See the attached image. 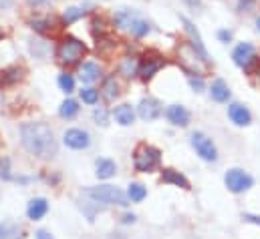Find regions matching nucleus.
Masks as SVG:
<instances>
[{
  "label": "nucleus",
  "mask_w": 260,
  "mask_h": 239,
  "mask_svg": "<svg viewBox=\"0 0 260 239\" xmlns=\"http://www.w3.org/2000/svg\"><path fill=\"white\" fill-rule=\"evenodd\" d=\"M20 141L22 147L35 157L49 159L57 155V141L47 123H24L20 127Z\"/></svg>",
  "instance_id": "obj_1"
},
{
  "label": "nucleus",
  "mask_w": 260,
  "mask_h": 239,
  "mask_svg": "<svg viewBox=\"0 0 260 239\" xmlns=\"http://www.w3.org/2000/svg\"><path fill=\"white\" fill-rule=\"evenodd\" d=\"M161 163V151L153 145H137L133 151V167L139 173H151Z\"/></svg>",
  "instance_id": "obj_2"
},
{
  "label": "nucleus",
  "mask_w": 260,
  "mask_h": 239,
  "mask_svg": "<svg viewBox=\"0 0 260 239\" xmlns=\"http://www.w3.org/2000/svg\"><path fill=\"white\" fill-rule=\"evenodd\" d=\"M93 201L97 203H105V205H119V207H127L129 205V197L113 185H97V187H89L85 191Z\"/></svg>",
  "instance_id": "obj_3"
},
{
  "label": "nucleus",
  "mask_w": 260,
  "mask_h": 239,
  "mask_svg": "<svg viewBox=\"0 0 260 239\" xmlns=\"http://www.w3.org/2000/svg\"><path fill=\"white\" fill-rule=\"evenodd\" d=\"M85 55H87L85 43L75 36H65L57 47V59L63 64H77Z\"/></svg>",
  "instance_id": "obj_4"
},
{
  "label": "nucleus",
  "mask_w": 260,
  "mask_h": 239,
  "mask_svg": "<svg viewBox=\"0 0 260 239\" xmlns=\"http://www.w3.org/2000/svg\"><path fill=\"white\" fill-rule=\"evenodd\" d=\"M190 143H192V147L196 149V153H198L204 161L214 163V161L218 159V149H216L214 141H212L208 135L196 131V133H192V137H190Z\"/></svg>",
  "instance_id": "obj_5"
},
{
  "label": "nucleus",
  "mask_w": 260,
  "mask_h": 239,
  "mask_svg": "<svg viewBox=\"0 0 260 239\" xmlns=\"http://www.w3.org/2000/svg\"><path fill=\"white\" fill-rule=\"evenodd\" d=\"M168 64V60L164 59L159 53H155V51H149L143 59L139 60V76L143 78V81H151L164 66Z\"/></svg>",
  "instance_id": "obj_6"
},
{
  "label": "nucleus",
  "mask_w": 260,
  "mask_h": 239,
  "mask_svg": "<svg viewBox=\"0 0 260 239\" xmlns=\"http://www.w3.org/2000/svg\"><path fill=\"white\" fill-rule=\"evenodd\" d=\"M224 183H226V187H228L232 193H244V191H248V189L254 185V179H252L246 171L234 167V169H230V171L226 173Z\"/></svg>",
  "instance_id": "obj_7"
},
{
  "label": "nucleus",
  "mask_w": 260,
  "mask_h": 239,
  "mask_svg": "<svg viewBox=\"0 0 260 239\" xmlns=\"http://www.w3.org/2000/svg\"><path fill=\"white\" fill-rule=\"evenodd\" d=\"M180 20H182V24H184V28H186V32H188V36H190V45H192V51L196 53V57H200L202 60L208 62V60H210V55H208V51H206V45H204V41H202V34L198 32L194 22H192L190 18H186V16H182Z\"/></svg>",
  "instance_id": "obj_8"
},
{
  "label": "nucleus",
  "mask_w": 260,
  "mask_h": 239,
  "mask_svg": "<svg viewBox=\"0 0 260 239\" xmlns=\"http://www.w3.org/2000/svg\"><path fill=\"white\" fill-rule=\"evenodd\" d=\"M164 113V107L157 99L153 97H147V99H141V103L137 105V115L143 121L151 123V121H157Z\"/></svg>",
  "instance_id": "obj_9"
},
{
  "label": "nucleus",
  "mask_w": 260,
  "mask_h": 239,
  "mask_svg": "<svg viewBox=\"0 0 260 239\" xmlns=\"http://www.w3.org/2000/svg\"><path fill=\"white\" fill-rule=\"evenodd\" d=\"M63 141H65V145L69 149H77V151L87 149L91 145V137L83 129H69V131H65Z\"/></svg>",
  "instance_id": "obj_10"
},
{
  "label": "nucleus",
  "mask_w": 260,
  "mask_h": 239,
  "mask_svg": "<svg viewBox=\"0 0 260 239\" xmlns=\"http://www.w3.org/2000/svg\"><path fill=\"white\" fill-rule=\"evenodd\" d=\"M228 117L232 119L234 125H238V127H246V125L252 123L250 111H248L244 105H240V103H234V105L228 107Z\"/></svg>",
  "instance_id": "obj_11"
},
{
  "label": "nucleus",
  "mask_w": 260,
  "mask_h": 239,
  "mask_svg": "<svg viewBox=\"0 0 260 239\" xmlns=\"http://www.w3.org/2000/svg\"><path fill=\"white\" fill-rule=\"evenodd\" d=\"M166 117H168V121H170L172 125H176V127H186V125L190 123V113H188V109L182 107V105H172V107H168Z\"/></svg>",
  "instance_id": "obj_12"
},
{
  "label": "nucleus",
  "mask_w": 260,
  "mask_h": 239,
  "mask_svg": "<svg viewBox=\"0 0 260 239\" xmlns=\"http://www.w3.org/2000/svg\"><path fill=\"white\" fill-rule=\"evenodd\" d=\"M254 47L250 45V43H240L236 49H234V53H232V59H234V62L238 64V66H246L250 60L254 59Z\"/></svg>",
  "instance_id": "obj_13"
},
{
  "label": "nucleus",
  "mask_w": 260,
  "mask_h": 239,
  "mask_svg": "<svg viewBox=\"0 0 260 239\" xmlns=\"http://www.w3.org/2000/svg\"><path fill=\"white\" fill-rule=\"evenodd\" d=\"M99 76H101V66H99L97 62H83V64H81V68H79V78H81L83 83L91 85V83L99 81Z\"/></svg>",
  "instance_id": "obj_14"
},
{
  "label": "nucleus",
  "mask_w": 260,
  "mask_h": 239,
  "mask_svg": "<svg viewBox=\"0 0 260 239\" xmlns=\"http://www.w3.org/2000/svg\"><path fill=\"white\" fill-rule=\"evenodd\" d=\"M47 211H49V203H47V199H43V197L32 199V201L28 203V207H26V215H28V219H32V221L43 219V217L47 215Z\"/></svg>",
  "instance_id": "obj_15"
},
{
  "label": "nucleus",
  "mask_w": 260,
  "mask_h": 239,
  "mask_svg": "<svg viewBox=\"0 0 260 239\" xmlns=\"http://www.w3.org/2000/svg\"><path fill=\"white\" fill-rule=\"evenodd\" d=\"M161 181L168 183V185H174V187H182V189H190V181L186 179L180 171L172 169V167H166L161 171Z\"/></svg>",
  "instance_id": "obj_16"
},
{
  "label": "nucleus",
  "mask_w": 260,
  "mask_h": 239,
  "mask_svg": "<svg viewBox=\"0 0 260 239\" xmlns=\"http://www.w3.org/2000/svg\"><path fill=\"white\" fill-rule=\"evenodd\" d=\"M24 78V70L18 66H10L0 72V87H12Z\"/></svg>",
  "instance_id": "obj_17"
},
{
  "label": "nucleus",
  "mask_w": 260,
  "mask_h": 239,
  "mask_svg": "<svg viewBox=\"0 0 260 239\" xmlns=\"http://www.w3.org/2000/svg\"><path fill=\"white\" fill-rule=\"evenodd\" d=\"M113 117H115V121H117L119 125L129 127L131 123L135 121V111H133L131 105H119V107L113 109Z\"/></svg>",
  "instance_id": "obj_18"
},
{
  "label": "nucleus",
  "mask_w": 260,
  "mask_h": 239,
  "mask_svg": "<svg viewBox=\"0 0 260 239\" xmlns=\"http://www.w3.org/2000/svg\"><path fill=\"white\" fill-rule=\"evenodd\" d=\"M210 95H212L214 101H218V103H226V101L230 99V89H228V85H226L222 78H218V81L212 83Z\"/></svg>",
  "instance_id": "obj_19"
},
{
  "label": "nucleus",
  "mask_w": 260,
  "mask_h": 239,
  "mask_svg": "<svg viewBox=\"0 0 260 239\" xmlns=\"http://www.w3.org/2000/svg\"><path fill=\"white\" fill-rule=\"evenodd\" d=\"M97 177L99 179H111L117 173V165L111 159H99L97 161Z\"/></svg>",
  "instance_id": "obj_20"
},
{
  "label": "nucleus",
  "mask_w": 260,
  "mask_h": 239,
  "mask_svg": "<svg viewBox=\"0 0 260 239\" xmlns=\"http://www.w3.org/2000/svg\"><path fill=\"white\" fill-rule=\"evenodd\" d=\"M149 30H151V26H149V22H145L139 14L133 18V22H131L129 26V32L131 34H135L137 38H141V36H145V34H149Z\"/></svg>",
  "instance_id": "obj_21"
},
{
  "label": "nucleus",
  "mask_w": 260,
  "mask_h": 239,
  "mask_svg": "<svg viewBox=\"0 0 260 239\" xmlns=\"http://www.w3.org/2000/svg\"><path fill=\"white\" fill-rule=\"evenodd\" d=\"M103 95H105L107 101H115V99L119 97V83H117L115 76H109V78L105 81V85H103Z\"/></svg>",
  "instance_id": "obj_22"
},
{
  "label": "nucleus",
  "mask_w": 260,
  "mask_h": 239,
  "mask_svg": "<svg viewBox=\"0 0 260 239\" xmlns=\"http://www.w3.org/2000/svg\"><path fill=\"white\" fill-rule=\"evenodd\" d=\"M127 197L133 203H139V201H143L147 197V189L143 185H139V183H131L129 189H127Z\"/></svg>",
  "instance_id": "obj_23"
},
{
  "label": "nucleus",
  "mask_w": 260,
  "mask_h": 239,
  "mask_svg": "<svg viewBox=\"0 0 260 239\" xmlns=\"http://www.w3.org/2000/svg\"><path fill=\"white\" fill-rule=\"evenodd\" d=\"M77 113H79V103L73 101V99H67L65 103L61 105V109H59V115L63 119H73Z\"/></svg>",
  "instance_id": "obj_24"
},
{
  "label": "nucleus",
  "mask_w": 260,
  "mask_h": 239,
  "mask_svg": "<svg viewBox=\"0 0 260 239\" xmlns=\"http://www.w3.org/2000/svg\"><path fill=\"white\" fill-rule=\"evenodd\" d=\"M244 70H246V74H248L256 85H260V57H254V59L244 66Z\"/></svg>",
  "instance_id": "obj_25"
},
{
  "label": "nucleus",
  "mask_w": 260,
  "mask_h": 239,
  "mask_svg": "<svg viewBox=\"0 0 260 239\" xmlns=\"http://www.w3.org/2000/svg\"><path fill=\"white\" fill-rule=\"evenodd\" d=\"M115 47H117V41H113V38H109V36H103V38L97 41V51H99L101 55H105V57H109Z\"/></svg>",
  "instance_id": "obj_26"
},
{
  "label": "nucleus",
  "mask_w": 260,
  "mask_h": 239,
  "mask_svg": "<svg viewBox=\"0 0 260 239\" xmlns=\"http://www.w3.org/2000/svg\"><path fill=\"white\" fill-rule=\"evenodd\" d=\"M121 72L125 76H135L139 72V62L133 59H123V62H121Z\"/></svg>",
  "instance_id": "obj_27"
},
{
  "label": "nucleus",
  "mask_w": 260,
  "mask_h": 239,
  "mask_svg": "<svg viewBox=\"0 0 260 239\" xmlns=\"http://www.w3.org/2000/svg\"><path fill=\"white\" fill-rule=\"evenodd\" d=\"M81 99H83V103H87V105H95V103L99 101V91L87 87V89L81 91Z\"/></svg>",
  "instance_id": "obj_28"
},
{
  "label": "nucleus",
  "mask_w": 260,
  "mask_h": 239,
  "mask_svg": "<svg viewBox=\"0 0 260 239\" xmlns=\"http://www.w3.org/2000/svg\"><path fill=\"white\" fill-rule=\"evenodd\" d=\"M83 16V10L81 8H77V6H71V8H67L65 14H63V20H65L67 24H71V22H75V20H79Z\"/></svg>",
  "instance_id": "obj_29"
},
{
  "label": "nucleus",
  "mask_w": 260,
  "mask_h": 239,
  "mask_svg": "<svg viewBox=\"0 0 260 239\" xmlns=\"http://www.w3.org/2000/svg\"><path fill=\"white\" fill-rule=\"evenodd\" d=\"M59 87H61V91H65L67 95L73 93V91H75V81H73V76H71V74H61V76H59Z\"/></svg>",
  "instance_id": "obj_30"
},
{
  "label": "nucleus",
  "mask_w": 260,
  "mask_h": 239,
  "mask_svg": "<svg viewBox=\"0 0 260 239\" xmlns=\"http://www.w3.org/2000/svg\"><path fill=\"white\" fill-rule=\"evenodd\" d=\"M32 28L35 30H39V32H55V28H53V24L49 22V20H35L32 22Z\"/></svg>",
  "instance_id": "obj_31"
},
{
  "label": "nucleus",
  "mask_w": 260,
  "mask_h": 239,
  "mask_svg": "<svg viewBox=\"0 0 260 239\" xmlns=\"http://www.w3.org/2000/svg\"><path fill=\"white\" fill-rule=\"evenodd\" d=\"M8 165H10V161H8V159H2V161H0V179H6V181L12 179Z\"/></svg>",
  "instance_id": "obj_32"
},
{
  "label": "nucleus",
  "mask_w": 260,
  "mask_h": 239,
  "mask_svg": "<svg viewBox=\"0 0 260 239\" xmlns=\"http://www.w3.org/2000/svg\"><path fill=\"white\" fill-rule=\"evenodd\" d=\"M93 117H95V121H97V123H101L103 127L107 125V111H105L103 107H99V109H95V113H93Z\"/></svg>",
  "instance_id": "obj_33"
},
{
  "label": "nucleus",
  "mask_w": 260,
  "mask_h": 239,
  "mask_svg": "<svg viewBox=\"0 0 260 239\" xmlns=\"http://www.w3.org/2000/svg\"><path fill=\"white\" fill-rule=\"evenodd\" d=\"M256 6V0H240L238 2V10L240 12H250Z\"/></svg>",
  "instance_id": "obj_34"
},
{
  "label": "nucleus",
  "mask_w": 260,
  "mask_h": 239,
  "mask_svg": "<svg viewBox=\"0 0 260 239\" xmlns=\"http://www.w3.org/2000/svg\"><path fill=\"white\" fill-rule=\"evenodd\" d=\"M242 219H244V221H248V223L260 225V215H254V213H244V215H242Z\"/></svg>",
  "instance_id": "obj_35"
},
{
  "label": "nucleus",
  "mask_w": 260,
  "mask_h": 239,
  "mask_svg": "<svg viewBox=\"0 0 260 239\" xmlns=\"http://www.w3.org/2000/svg\"><path fill=\"white\" fill-rule=\"evenodd\" d=\"M190 85H192V89H194L196 93H200V91L204 89V83H202V78H194V76H192V78H190Z\"/></svg>",
  "instance_id": "obj_36"
},
{
  "label": "nucleus",
  "mask_w": 260,
  "mask_h": 239,
  "mask_svg": "<svg viewBox=\"0 0 260 239\" xmlns=\"http://www.w3.org/2000/svg\"><path fill=\"white\" fill-rule=\"evenodd\" d=\"M218 38H220L222 43H230V41H232V32H230V30H220V32H218Z\"/></svg>",
  "instance_id": "obj_37"
},
{
  "label": "nucleus",
  "mask_w": 260,
  "mask_h": 239,
  "mask_svg": "<svg viewBox=\"0 0 260 239\" xmlns=\"http://www.w3.org/2000/svg\"><path fill=\"white\" fill-rule=\"evenodd\" d=\"M37 239H53V235H51L49 231H45V229H41V231H37Z\"/></svg>",
  "instance_id": "obj_38"
},
{
  "label": "nucleus",
  "mask_w": 260,
  "mask_h": 239,
  "mask_svg": "<svg viewBox=\"0 0 260 239\" xmlns=\"http://www.w3.org/2000/svg\"><path fill=\"white\" fill-rule=\"evenodd\" d=\"M133 221H135V215H133V213L123 215V223H133Z\"/></svg>",
  "instance_id": "obj_39"
},
{
  "label": "nucleus",
  "mask_w": 260,
  "mask_h": 239,
  "mask_svg": "<svg viewBox=\"0 0 260 239\" xmlns=\"http://www.w3.org/2000/svg\"><path fill=\"white\" fill-rule=\"evenodd\" d=\"M49 0H28V4H32V6H41V4H47Z\"/></svg>",
  "instance_id": "obj_40"
},
{
  "label": "nucleus",
  "mask_w": 260,
  "mask_h": 239,
  "mask_svg": "<svg viewBox=\"0 0 260 239\" xmlns=\"http://www.w3.org/2000/svg\"><path fill=\"white\" fill-rule=\"evenodd\" d=\"M12 4V0H0V10H4V8H8Z\"/></svg>",
  "instance_id": "obj_41"
},
{
  "label": "nucleus",
  "mask_w": 260,
  "mask_h": 239,
  "mask_svg": "<svg viewBox=\"0 0 260 239\" xmlns=\"http://www.w3.org/2000/svg\"><path fill=\"white\" fill-rule=\"evenodd\" d=\"M186 4H190V6H198L200 4V0H184Z\"/></svg>",
  "instance_id": "obj_42"
},
{
  "label": "nucleus",
  "mask_w": 260,
  "mask_h": 239,
  "mask_svg": "<svg viewBox=\"0 0 260 239\" xmlns=\"http://www.w3.org/2000/svg\"><path fill=\"white\" fill-rule=\"evenodd\" d=\"M0 38H4V30L2 28H0Z\"/></svg>",
  "instance_id": "obj_43"
},
{
  "label": "nucleus",
  "mask_w": 260,
  "mask_h": 239,
  "mask_svg": "<svg viewBox=\"0 0 260 239\" xmlns=\"http://www.w3.org/2000/svg\"><path fill=\"white\" fill-rule=\"evenodd\" d=\"M256 26H258V30H260V18H256Z\"/></svg>",
  "instance_id": "obj_44"
},
{
  "label": "nucleus",
  "mask_w": 260,
  "mask_h": 239,
  "mask_svg": "<svg viewBox=\"0 0 260 239\" xmlns=\"http://www.w3.org/2000/svg\"><path fill=\"white\" fill-rule=\"evenodd\" d=\"M111 239H123V237H119V235H113Z\"/></svg>",
  "instance_id": "obj_45"
},
{
  "label": "nucleus",
  "mask_w": 260,
  "mask_h": 239,
  "mask_svg": "<svg viewBox=\"0 0 260 239\" xmlns=\"http://www.w3.org/2000/svg\"><path fill=\"white\" fill-rule=\"evenodd\" d=\"M0 231H2V229H0Z\"/></svg>",
  "instance_id": "obj_46"
}]
</instances>
